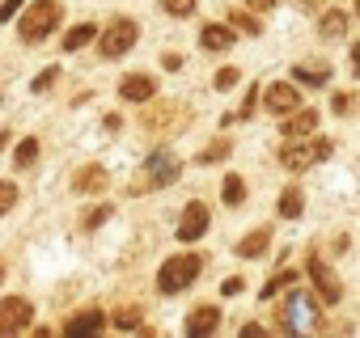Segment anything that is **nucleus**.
<instances>
[{
	"label": "nucleus",
	"mask_w": 360,
	"mask_h": 338,
	"mask_svg": "<svg viewBox=\"0 0 360 338\" xmlns=\"http://www.w3.org/2000/svg\"><path fill=\"white\" fill-rule=\"evenodd\" d=\"M276 330L280 334H318V330H326V321H322V309L314 304V296L288 288V296L276 309Z\"/></svg>",
	"instance_id": "obj_1"
},
{
	"label": "nucleus",
	"mask_w": 360,
	"mask_h": 338,
	"mask_svg": "<svg viewBox=\"0 0 360 338\" xmlns=\"http://www.w3.org/2000/svg\"><path fill=\"white\" fill-rule=\"evenodd\" d=\"M60 22H64L60 0H34L18 22V34H22V43H43V39H51V30H60Z\"/></svg>",
	"instance_id": "obj_2"
},
{
	"label": "nucleus",
	"mask_w": 360,
	"mask_h": 338,
	"mask_svg": "<svg viewBox=\"0 0 360 338\" xmlns=\"http://www.w3.org/2000/svg\"><path fill=\"white\" fill-rule=\"evenodd\" d=\"M200 271H204V258H200V254H174V258H165L161 271H157V292H161V296L187 292V288L200 279Z\"/></svg>",
	"instance_id": "obj_3"
},
{
	"label": "nucleus",
	"mask_w": 360,
	"mask_h": 338,
	"mask_svg": "<svg viewBox=\"0 0 360 338\" xmlns=\"http://www.w3.org/2000/svg\"><path fill=\"white\" fill-rule=\"evenodd\" d=\"M178 174H183V161H178L174 152H165V148H157V152L144 161V169H140V178L131 182V191H136V195H144V191H161V187H169Z\"/></svg>",
	"instance_id": "obj_4"
},
{
	"label": "nucleus",
	"mask_w": 360,
	"mask_h": 338,
	"mask_svg": "<svg viewBox=\"0 0 360 338\" xmlns=\"http://www.w3.org/2000/svg\"><path fill=\"white\" fill-rule=\"evenodd\" d=\"M326 156H330V140H314V135L288 140L280 148V161H284V169H292V174H305L309 165H322Z\"/></svg>",
	"instance_id": "obj_5"
},
{
	"label": "nucleus",
	"mask_w": 360,
	"mask_h": 338,
	"mask_svg": "<svg viewBox=\"0 0 360 338\" xmlns=\"http://www.w3.org/2000/svg\"><path fill=\"white\" fill-rule=\"evenodd\" d=\"M140 123L148 127V131H178V127H187L191 123V110L183 106V102H144V110H140Z\"/></svg>",
	"instance_id": "obj_6"
},
{
	"label": "nucleus",
	"mask_w": 360,
	"mask_h": 338,
	"mask_svg": "<svg viewBox=\"0 0 360 338\" xmlns=\"http://www.w3.org/2000/svg\"><path fill=\"white\" fill-rule=\"evenodd\" d=\"M136 34H140V26H136L131 18H115V22L98 34V51H102L106 60H119V55H127V51L136 47Z\"/></svg>",
	"instance_id": "obj_7"
},
{
	"label": "nucleus",
	"mask_w": 360,
	"mask_h": 338,
	"mask_svg": "<svg viewBox=\"0 0 360 338\" xmlns=\"http://www.w3.org/2000/svg\"><path fill=\"white\" fill-rule=\"evenodd\" d=\"M30 317H34V309H30L26 296H5L0 300V338L30 330Z\"/></svg>",
	"instance_id": "obj_8"
},
{
	"label": "nucleus",
	"mask_w": 360,
	"mask_h": 338,
	"mask_svg": "<svg viewBox=\"0 0 360 338\" xmlns=\"http://www.w3.org/2000/svg\"><path fill=\"white\" fill-rule=\"evenodd\" d=\"M305 271H309L314 292L322 296V304H339V300H343V283H339V279H335V271L322 262V254H309V266H305Z\"/></svg>",
	"instance_id": "obj_9"
},
{
	"label": "nucleus",
	"mask_w": 360,
	"mask_h": 338,
	"mask_svg": "<svg viewBox=\"0 0 360 338\" xmlns=\"http://www.w3.org/2000/svg\"><path fill=\"white\" fill-rule=\"evenodd\" d=\"M119 97H123V102L144 106V102H153V97H157V81H153L148 72H131V76H123V81H119Z\"/></svg>",
	"instance_id": "obj_10"
},
{
	"label": "nucleus",
	"mask_w": 360,
	"mask_h": 338,
	"mask_svg": "<svg viewBox=\"0 0 360 338\" xmlns=\"http://www.w3.org/2000/svg\"><path fill=\"white\" fill-rule=\"evenodd\" d=\"M263 106L284 119V114H292V110L301 106V93H297V85H288V81H276V85L263 93Z\"/></svg>",
	"instance_id": "obj_11"
},
{
	"label": "nucleus",
	"mask_w": 360,
	"mask_h": 338,
	"mask_svg": "<svg viewBox=\"0 0 360 338\" xmlns=\"http://www.w3.org/2000/svg\"><path fill=\"white\" fill-rule=\"evenodd\" d=\"M217 330H221V309H217V304H195L191 317H187V334H191V338H208V334H217Z\"/></svg>",
	"instance_id": "obj_12"
},
{
	"label": "nucleus",
	"mask_w": 360,
	"mask_h": 338,
	"mask_svg": "<svg viewBox=\"0 0 360 338\" xmlns=\"http://www.w3.org/2000/svg\"><path fill=\"white\" fill-rule=\"evenodd\" d=\"M208 233V208L204 203H187L183 220H178V241H200Z\"/></svg>",
	"instance_id": "obj_13"
},
{
	"label": "nucleus",
	"mask_w": 360,
	"mask_h": 338,
	"mask_svg": "<svg viewBox=\"0 0 360 338\" xmlns=\"http://www.w3.org/2000/svg\"><path fill=\"white\" fill-rule=\"evenodd\" d=\"M314 127H318V110H314V106H297L292 114H284V140L314 135Z\"/></svg>",
	"instance_id": "obj_14"
},
{
	"label": "nucleus",
	"mask_w": 360,
	"mask_h": 338,
	"mask_svg": "<svg viewBox=\"0 0 360 338\" xmlns=\"http://www.w3.org/2000/svg\"><path fill=\"white\" fill-rule=\"evenodd\" d=\"M102 330H106V317H102L98 309L72 313V317L64 321V334H68V338H81V334H102Z\"/></svg>",
	"instance_id": "obj_15"
},
{
	"label": "nucleus",
	"mask_w": 360,
	"mask_h": 338,
	"mask_svg": "<svg viewBox=\"0 0 360 338\" xmlns=\"http://www.w3.org/2000/svg\"><path fill=\"white\" fill-rule=\"evenodd\" d=\"M72 187L81 191V195H102L106 187H110V174L102 165H85V169H77V178H72Z\"/></svg>",
	"instance_id": "obj_16"
},
{
	"label": "nucleus",
	"mask_w": 360,
	"mask_h": 338,
	"mask_svg": "<svg viewBox=\"0 0 360 338\" xmlns=\"http://www.w3.org/2000/svg\"><path fill=\"white\" fill-rule=\"evenodd\" d=\"M200 43H204L208 51H225V47H233L238 39H233V26H221V22H208V26L200 30Z\"/></svg>",
	"instance_id": "obj_17"
},
{
	"label": "nucleus",
	"mask_w": 360,
	"mask_h": 338,
	"mask_svg": "<svg viewBox=\"0 0 360 338\" xmlns=\"http://www.w3.org/2000/svg\"><path fill=\"white\" fill-rule=\"evenodd\" d=\"M267 245H271V229H255V233H246V237L238 241V254H242V258H263Z\"/></svg>",
	"instance_id": "obj_18"
},
{
	"label": "nucleus",
	"mask_w": 360,
	"mask_h": 338,
	"mask_svg": "<svg viewBox=\"0 0 360 338\" xmlns=\"http://www.w3.org/2000/svg\"><path fill=\"white\" fill-rule=\"evenodd\" d=\"M318 34H322V39H343V34H347V13H343V9H330V13H322V22H318Z\"/></svg>",
	"instance_id": "obj_19"
},
{
	"label": "nucleus",
	"mask_w": 360,
	"mask_h": 338,
	"mask_svg": "<svg viewBox=\"0 0 360 338\" xmlns=\"http://www.w3.org/2000/svg\"><path fill=\"white\" fill-rule=\"evenodd\" d=\"M89 39H98V26H94V22H81V26H72V30L64 34V51H81Z\"/></svg>",
	"instance_id": "obj_20"
},
{
	"label": "nucleus",
	"mask_w": 360,
	"mask_h": 338,
	"mask_svg": "<svg viewBox=\"0 0 360 338\" xmlns=\"http://www.w3.org/2000/svg\"><path fill=\"white\" fill-rule=\"evenodd\" d=\"M297 81L301 85H326L330 81V64H301L297 68Z\"/></svg>",
	"instance_id": "obj_21"
},
{
	"label": "nucleus",
	"mask_w": 360,
	"mask_h": 338,
	"mask_svg": "<svg viewBox=\"0 0 360 338\" xmlns=\"http://www.w3.org/2000/svg\"><path fill=\"white\" fill-rule=\"evenodd\" d=\"M301 203H305V195H301V191H297V187H288V191H284V195H280V216H284V220H297V216H301V212H305V208H301Z\"/></svg>",
	"instance_id": "obj_22"
},
{
	"label": "nucleus",
	"mask_w": 360,
	"mask_h": 338,
	"mask_svg": "<svg viewBox=\"0 0 360 338\" xmlns=\"http://www.w3.org/2000/svg\"><path fill=\"white\" fill-rule=\"evenodd\" d=\"M246 199V182L238 174H225V208H242Z\"/></svg>",
	"instance_id": "obj_23"
},
{
	"label": "nucleus",
	"mask_w": 360,
	"mask_h": 338,
	"mask_svg": "<svg viewBox=\"0 0 360 338\" xmlns=\"http://www.w3.org/2000/svg\"><path fill=\"white\" fill-rule=\"evenodd\" d=\"M13 161H18V169H30L39 161V140H22L18 152H13Z\"/></svg>",
	"instance_id": "obj_24"
},
{
	"label": "nucleus",
	"mask_w": 360,
	"mask_h": 338,
	"mask_svg": "<svg viewBox=\"0 0 360 338\" xmlns=\"http://www.w3.org/2000/svg\"><path fill=\"white\" fill-rule=\"evenodd\" d=\"M229 148H233L229 140H212V144H208V148H204V152H200L195 161H200V165H212V161H225V156H229Z\"/></svg>",
	"instance_id": "obj_25"
},
{
	"label": "nucleus",
	"mask_w": 360,
	"mask_h": 338,
	"mask_svg": "<svg viewBox=\"0 0 360 338\" xmlns=\"http://www.w3.org/2000/svg\"><path fill=\"white\" fill-rule=\"evenodd\" d=\"M292 279H297V271H292V266H280V271H276V275L267 279V288H263V296H276L280 288H292Z\"/></svg>",
	"instance_id": "obj_26"
},
{
	"label": "nucleus",
	"mask_w": 360,
	"mask_h": 338,
	"mask_svg": "<svg viewBox=\"0 0 360 338\" xmlns=\"http://www.w3.org/2000/svg\"><path fill=\"white\" fill-rule=\"evenodd\" d=\"M161 9H165L169 18H191V13H195V0H161Z\"/></svg>",
	"instance_id": "obj_27"
},
{
	"label": "nucleus",
	"mask_w": 360,
	"mask_h": 338,
	"mask_svg": "<svg viewBox=\"0 0 360 338\" xmlns=\"http://www.w3.org/2000/svg\"><path fill=\"white\" fill-rule=\"evenodd\" d=\"M140 321H144L140 309H119V313H115V325H119V330H140Z\"/></svg>",
	"instance_id": "obj_28"
},
{
	"label": "nucleus",
	"mask_w": 360,
	"mask_h": 338,
	"mask_svg": "<svg viewBox=\"0 0 360 338\" xmlns=\"http://www.w3.org/2000/svg\"><path fill=\"white\" fill-rule=\"evenodd\" d=\"M18 208V187L13 182H0V216Z\"/></svg>",
	"instance_id": "obj_29"
},
{
	"label": "nucleus",
	"mask_w": 360,
	"mask_h": 338,
	"mask_svg": "<svg viewBox=\"0 0 360 338\" xmlns=\"http://www.w3.org/2000/svg\"><path fill=\"white\" fill-rule=\"evenodd\" d=\"M238 76H242V72H238V68H221V72H217V76H212V85H217V89H221V93H225V89H233V85H238Z\"/></svg>",
	"instance_id": "obj_30"
},
{
	"label": "nucleus",
	"mask_w": 360,
	"mask_h": 338,
	"mask_svg": "<svg viewBox=\"0 0 360 338\" xmlns=\"http://www.w3.org/2000/svg\"><path fill=\"white\" fill-rule=\"evenodd\" d=\"M233 26L246 30V34H259V18H255V13H242V9H238V13H233Z\"/></svg>",
	"instance_id": "obj_31"
},
{
	"label": "nucleus",
	"mask_w": 360,
	"mask_h": 338,
	"mask_svg": "<svg viewBox=\"0 0 360 338\" xmlns=\"http://www.w3.org/2000/svg\"><path fill=\"white\" fill-rule=\"evenodd\" d=\"M352 106H356L352 93H335V97H330V110H335V114H352Z\"/></svg>",
	"instance_id": "obj_32"
},
{
	"label": "nucleus",
	"mask_w": 360,
	"mask_h": 338,
	"mask_svg": "<svg viewBox=\"0 0 360 338\" xmlns=\"http://www.w3.org/2000/svg\"><path fill=\"white\" fill-rule=\"evenodd\" d=\"M106 216H110V208H94V212H89V216H85L81 224H85V229H98V224H102Z\"/></svg>",
	"instance_id": "obj_33"
},
{
	"label": "nucleus",
	"mask_w": 360,
	"mask_h": 338,
	"mask_svg": "<svg viewBox=\"0 0 360 338\" xmlns=\"http://www.w3.org/2000/svg\"><path fill=\"white\" fill-rule=\"evenodd\" d=\"M276 5H280V0H246V9H250V13H271Z\"/></svg>",
	"instance_id": "obj_34"
},
{
	"label": "nucleus",
	"mask_w": 360,
	"mask_h": 338,
	"mask_svg": "<svg viewBox=\"0 0 360 338\" xmlns=\"http://www.w3.org/2000/svg\"><path fill=\"white\" fill-rule=\"evenodd\" d=\"M56 72H60V68H47V72H43V76L34 81V93H43V89H51V85H56Z\"/></svg>",
	"instance_id": "obj_35"
},
{
	"label": "nucleus",
	"mask_w": 360,
	"mask_h": 338,
	"mask_svg": "<svg viewBox=\"0 0 360 338\" xmlns=\"http://www.w3.org/2000/svg\"><path fill=\"white\" fill-rule=\"evenodd\" d=\"M255 106H259V89H250V93H246V106H242V114H238V119H250V114H255Z\"/></svg>",
	"instance_id": "obj_36"
},
{
	"label": "nucleus",
	"mask_w": 360,
	"mask_h": 338,
	"mask_svg": "<svg viewBox=\"0 0 360 338\" xmlns=\"http://www.w3.org/2000/svg\"><path fill=\"white\" fill-rule=\"evenodd\" d=\"M18 5H26V0H5V5H0V22H9L18 13Z\"/></svg>",
	"instance_id": "obj_37"
},
{
	"label": "nucleus",
	"mask_w": 360,
	"mask_h": 338,
	"mask_svg": "<svg viewBox=\"0 0 360 338\" xmlns=\"http://www.w3.org/2000/svg\"><path fill=\"white\" fill-rule=\"evenodd\" d=\"M263 334H267V330H263L259 321H246V325H242V338H263Z\"/></svg>",
	"instance_id": "obj_38"
},
{
	"label": "nucleus",
	"mask_w": 360,
	"mask_h": 338,
	"mask_svg": "<svg viewBox=\"0 0 360 338\" xmlns=\"http://www.w3.org/2000/svg\"><path fill=\"white\" fill-rule=\"evenodd\" d=\"M352 72L360 76V39H356V47H352Z\"/></svg>",
	"instance_id": "obj_39"
},
{
	"label": "nucleus",
	"mask_w": 360,
	"mask_h": 338,
	"mask_svg": "<svg viewBox=\"0 0 360 338\" xmlns=\"http://www.w3.org/2000/svg\"><path fill=\"white\" fill-rule=\"evenodd\" d=\"M322 5V0H301V9H318Z\"/></svg>",
	"instance_id": "obj_40"
},
{
	"label": "nucleus",
	"mask_w": 360,
	"mask_h": 338,
	"mask_svg": "<svg viewBox=\"0 0 360 338\" xmlns=\"http://www.w3.org/2000/svg\"><path fill=\"white\" fill-rule=\"evenodd\" d=\"M0 279H5V258H0Z\"/></svg>",
	"instance_id": "obj_41"
},
{
	"label": "nucleus",
	"mask_w": 360,
	"mask_h": 338,
	"mask_svg": "<svg viewBox=\"0 0 360 338\" xmlns=\"http://www.w3.org/2000/svg\"><path fill=\"white\" fill-rule=\"evenodd\" d=\"M356 18H360V0H356Z\"/></svg>",
	"instance_id": "obj_42"
}]
</instances>
